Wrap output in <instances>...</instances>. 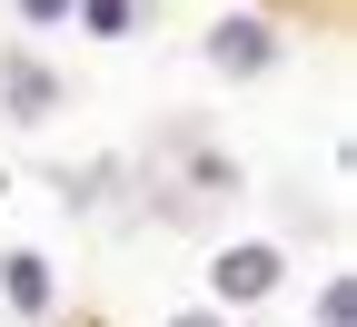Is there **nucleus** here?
I'll return each mask as SVG.
<instances>
[{"mask_svg":"<svg viewBox=\"0 0 357 327\" xmlns=\"http://www.w3.org/2000/svg\"><path fill=\"white\" fill-rule=\"evenodd\" d=\"M278 277H288V268H278V248H218V258H208V288L229 298V307H258Z\"/></svg>","mask_w":357,"mask_h":327,"instance_id":"nucleus-1","label":"nucleus"},{"mask_svg":"<svg viewBox=\"0 0 357 327\" xmlns=\"http://www.w3.org/2000/svg\"><path fill=\"white\" fill-rule=\"evenodd\" d=\"M208 60H218V70H268L278 40H268L258 20H218V30H208Z\"/></svg>","mask_w":357,"mask_h":327,"instance_id":"nucleus-2","label":"nucleus"},{"mask_svg":"<svg viewBox=\"0 0 357 327\" xmlns=\"http://www.w3.org/2000/svg\"><path fill=\"white\" fill-rule=\"evenodd\" d=\"M50 100H60V79L40 60H10V119H50Z\"/></svg>","mask_w":357,"mask_h":327,"instance_id":"nucleus-3","label":"nucleus"},{"mask_svg":"<svg viewBox=\"0 0 357 327\" xmlns=\"http://www.w3.org/2000/svg\"><path fill=\"white\" fill-rule=\"evenodd\" d=\"M70 10H79L89 40H129V30H139V0H70Z\"/></svg>","mask_w":357,"mask_h":327,"instance_id":"nucleus-4","label":"nucleus"},{"mask_svg":"<svg viewBox=\"0 0 357 327\" xmlns=\"http://www.w3.org/2000/svg\"><path fill=\"white\" fill-rule=\"evenodd\" d=\"M0 277H10V307H20V317H40V307H50V268H40V258H10Z\"/></svg>","mask_w":357,"mask_h":327,"instance_id":"nucleus-5","label":"nucleus"},{"mask_svg":"<svg viewBox=\"0 0 357 327\" xmlns=\"http://www.w3.org/2000/svg\"><path fill=\"white\" fill-rule=\"evenodd\" d=\"M357 317V288H347V277H328V288H318V327H347Z\"/></svg>","mask_w":357,"mask_h":327,"instance_id":"nucleus-6","label":"nucleus"},{"mask_svg":"<svg viewBox=\"0 0 357 327\" xmlns=\"http://www.w3.org/2000/svg\"><path fill=\"white\" fill-rule=\"evenodd\" d=\"M20 20H30V30H60V20H70V0H20Z\"/></svg>","mask_w":357,"mask_h":327,"instance_id":"nucleus-7","label":"nucleus"},{"mask_svg":"<svg viewBox=\"0 0 357 327\" xmlns=\"http://www.w3.org/2000/svg\"><path fill=\"white\" fill-rule=\"evenodd\" d=\"M169 327H218V317H169Z\"/></svg>","mask_w":357,"mask_h":327,"instance_id":"nucleus-8","label":"nucleus"}]
</instances>
